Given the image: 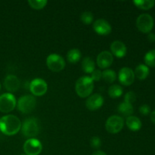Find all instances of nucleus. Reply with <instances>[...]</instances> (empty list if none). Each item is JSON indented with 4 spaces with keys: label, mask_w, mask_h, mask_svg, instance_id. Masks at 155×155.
Here are the masks:
<instances>
[{
    "label": "nucleus",
    "mask_w": 155,
    "mask_h": 155,
    "mask_svg": "<svg viewBox=\"0 0 155 155\" xmlns=\"http://www.w3.org/2000/svg\"><path fill=\"white\" fill-rule=\"evenodd\" d=\"M21 129V122L15 115H5L0 118V132L6 136H14Z\"/></svg>",
    "instance_id": "obj_1"
},
{
    "label": "nucleus",
    "mask_w": 155,
    "mask_h": 155,
    "mask_svg": "<svg viewBox=\"0 0 155 155\" xmlns=\"http://www.w3.org/2000/svg\"><path fill=\"white\" fill-rule=\"evenodd\" d=\"M94 89V81L90 77H81L76 82L75 90L81 98H86L91 95Z\"/></svg>",
    "instance_id": "obj_2"
},
{
    "label": "nucleus",
    "mask_w": 155,
    "mask_h": 155,
    "mask_svg": "<svg viewBox=\"0 0 155 155\" xmlns=\"http://www.w3.org/2000/svg\"><path fill=\"white\" fill-rule=\"evenodd\" d=\"M21 132L23 136L32 139L37 136L39 133V122L34 117L27 118L21 124Z\"/></svg>",
    "instance_id": "obj_3"
},
{
    "label": "nucleus",
    "mask_w": 155,
    "mask_h": 155,
    "mask_svg": "<svg viewBox=\"0 0 155 155\" xmlns=\"http://www.w3.org/2000/svg\"><path fill=\"white\" fill-rule=\"evenodd\" d=\"M36 105V100L31 95L21 96L18 101V109L23 114H29L33 111Z\"/></svg>",
    "instance_id": "obj_4"
},
{
    "label": "nucleus",
    "mask_w": 155,
    "mask_h": 155,
    "mask_svg": "<svg viewBox=\"0 0 155 155\" xmlns=\"http://www.w3.org/2000/svg\"><path fill=\"white\" fill-rule=\"evenodd\" d=\"M17 104L16 98L10 92L0 95V111L9 113L15 108Z\"/></svg>",
    "instance_id": "obj_5"
},
{
    "label": "nucleus",
    "mask_w": 155,
    "mask_h": 155,
    "mask_svg": "<svg viewBox=\"0 0 155 155\" xmlns=\"http://www.w3.org/2000/svg\"><path fill=\"white\" fill-rule=\"evenodd\" d=\"M136 27L142 33H150L154 27V19L149 14H142L136 19Z\"/></svg>",
    "instance_id": "obj_6"
},
{
    "label": "nucleus",
    "mask_w": 155,
    "mask_h": 155,
    "mask_svg": "<svg viewBox=\"0 0 155 155\" xmlns=\"http://www.w3.org/2000/svg\"><path fill=\"white\" fill-rule=\"evenodd\" d=\"M124 126V120L123 117L117 115L110 116L105 123V128L108 133L116 134L119 133Z\"/></svg>",
    "instance_id": "obj_7"
},
{
    "label": "nucleus",
    "mask_w": 155,
    "mask_h": 155,
    "mask_svg": "<svg viewBox=\"0 0 155 155\" xmlns=\"http://www.w3.org/2000/svg\"><path fill=\"white\" fill-rule=\"evenodd\" d=\"M46 64L48 69L53 72H59L65 67L64 59L58 54H51L47 57Z\"/></svg>",
    "instance_id": "obj_8"
},
{
    "label": "nucleus",
    "mask_w": 155,
    "mask_h": 155,
    "mask_svg": "<svg viewBox=\"0 0 155 155\" xmlns=\"http://www.w3.org/2000/svg\"><path fill=\"white\" fill-rule=\"evenodd\" d=\"M23 148L26 155H39L42 150V145L38 139L32 138L24 142Z\"/></svg>",
    "instance_id": "obj_9"
},
{
    "label": "nucleus",
    "mask_w": 155,
    "mask_h": 155,
    "mask_svg": "<svg viewBox=\"0 0 155 155\" xmlns=\"http://www.w3.org/2000/svg\"><path fill=\"white\" fill-rule=\"evenodd\" d=\"M30 90L35 96H42L46 93L48 90V85L42 79L36 78L30 82Z\"/></svg>",
    "instance_id": "obj_10"
},
{
    "label": "nucleus",
    "mask_w": 155,
    "mask_h": 155,
    "mask_svg": "<svg viewBox=\"0 0 155 155\" xmlns=\"http://www.w3.org/2000/svg\"><path fill=\"white\" fill-rule=\"evenodd\" d=\"M118 79L120 83L124 86H130L134 82L135 74L134 71L130 68H123L120 70L118 74Z\"/></svg>",
    "instance_id": "obj_11"
},
{
    "label": "nucleus",
    "mask_w": 155,
    "mask_h": 155,
    "mask_svg": "<svg viewBox=\"0 0 155 155\" xmlns=\"http://www.w3.org/2000/svg\"><path fill=\"white\" fill-rule=\"evenodd\" d=\"M93 29L95 33L101 36L110 34L111 32V26L104 19H98L93 23Z\"/></svg>",
    "instance_id": "obj_12"
},
{
    "label": "nucleus",
    "mask_w": 155,
    "mask_h": 155,
    "mask_svg": "<svg viewBox=\"0 0 155 155\" xmlns=\"http://www.w3.org/2000/svg\"><path fill=\"white\" fill-rule=\"evenodd\" d=\"M104 104V98L98 93L93 94L87 98L86 105L89 110H95L99 109Z\"/></svg>",
    "instance_id": "obj_13"
},
{
    "label": "nucleus",
    "mask_w": 155,
    "mask_h": 155,
    "mask_svg": "<svg viewBox=\"0 0 155 155\" xmlns=\"http://www.w3.org/2000/svg\"><path fill=\"white\" fill-rule=\"evenodd\" d=\"M114 61L113 54L108 51H103L97 57V64L101 69L110 67Z\"/></svg>",
    "instance_id": "obj_14"
},
{
    "label": "nucleus",
    "mask_w": 155,
    "mask_h": 155,
    "mask_svg": "<svg viewBox=\"0 0 155 155\" xmlns=\"http://www.w3.org/2000/svg\"><path fill=\"white\" fill-rule=\"evenodd\" d=\"M21 83L16 76L8 75L4 80V86L7 91L10 92H16L19 89Z\"/></svg>",
    "instance_id": "obj_15"
},
{
    "label": "nucleus",
    "mask_w": 155,
    "mask_h": 155,
    "mask_svg": "<svg viewBox=\"0 0 155 155\" xmlns=\"http://www.w3.org/2000/svg\"><path fill=\"white\" fill-rule=\"evenodd\" d=\"M111 54L117 58H123L127 54V46L123 42L119 40L114 41L110 45Z\"/></svg>",
    "instance_id": "obj_16"
},
{
    "label": "nucleus",
    "mask_w": 155,
    "mask_h": 155,
    "mask_svg": "<svg viewBox=\"0 0 155 155\" xmlns=\"http://www.w3.org/2000/svg\"><path fill=\"white\" fill-rule=\"evenodd\" d=\"M127 127L132 131H138L142 127V122L140 119L136 116H130L126 120Z\"/></svg>",
    "instance_id": "obj_17"
},
{
    "label": "nucleus",
    "mask_w": 155,
    "mask_h": 155,
    "mask_svg": "<svg viewBox=\"0 0 155 155\" xmlns=\"http://www.w3.org/2000/svg\"><path fill=\"white\" fill-rule=\"evenodd\" d=\"M117 111L120 114L124 115V116H127L128 117L132 116V114L134 112V109H133V104L124 101L118 105Z\"/></svg>",
    "instance_id": "obj_18"
},
{
    "label": "nucleus",
    "mask_w": 155,
    "mask_h": 155,
    "mask_svg": "<svg viewBox=\"0 0 155 155\" xmlns=\"http://www.w3.org/2000/svg\"><path fill=\"white\" fill-rule=\"evenodd\" d=\"M149 68L147 65L145 64H139L136 67V70H135V77H137L139 80H143L147 78L148 75H149Z\"/></svg>",
    "instance_id": "obj_19"
},
{
    "label": "nucleus",
    "mask_w": 155,
    "mask_h": 155,
    "mask_svg": "<svg viewBox=\"0 0 155 155\" xmlns=\"http://www.w3.org/2000/svg\"><path fill=\"white\" fill-rule=\"evenodd\" d=\"M82 69L86 74H92L95 71V61L90 57H86L82 61Z\"/></svg>",
    "instance_id": "obj_20"
},
{
    "label": "nucleus",
    "mask_w": 155,
    "mask_h": 155,
    "mask_svg": "<svg viewBox=\"0 0 155 155\" xmlns=\"http://www.w3.org/2000/svg\"><path fill=\"white\" fill-rule=\"evenodd\" d=\"M67 58L70 63H77L81 58V52L78 48H72L67 54Z\"/></svg>",
    "instance_id": "obj_21"
},
{
    "label": "nucleus",
    "mask_w": 155,
    "mask_h": 155,
    "mask_svg": "<svg viewBox=\"0 0 155 155\" xmlns=\"http://www.w3.org/2000/svg\"><path fill=\"white\" fill-rule=\"evenodd\" d=\"M133 3L139 8L148 10L154 7L155 1L154 0H135L133 1Z\"/></svg>",
    "instance_id": "obj_22"
},
{
    "label": "nucleus",
    "mask_w": 155,
    "mask_h": 155,
    "mask_svg": "<svg viewBox=\"0 0 155 155\" xmlns=\"http://www.w3.org/2000/svg\"><path fill=\"white\" fill-rule=\"evenodd\" d=\"M123 89L119 85H112L108 89V95H110V98H119L122 95Z\"/></svg>",
    "instance_id": "obj_23"
},
{
    "label": "nucleus",
    "mask_w": 155,
    "mask_h": 155,
    "mask_svg": "<svg viewBox=\"0 0 155 155\" xmlns=\"http://www.w3.org/2000/svg\"><path fill=\"white\" fill-rule=\"evenodd\" d=\"M102 78L105 82L109 83H112L115 81L117 78L116 73L114 71L107 69L102 72Z\"/></svg>",
    "instance_id": "obj_24"
},
{
    "label": "nucleus",
    "mask_w": 155,
    "mask_h": 155,
    "mask_svg": "<svg viewBox=\"0 0 155 155\" xmlns=\"http://www.w3.org/2000/svg\"><path fill=\"white\" fill-rule=\"evenodd\" d=\"M144 60L147 65L149 67H155V49L148 51L144 57Z\"/></svg>",
    "instance_id": "obj_25"
},
{
    "label": "nucleus",
    "mask_w": 155,
    "mask_h": 155,
    "mask_svg": "<svg viewBox=\"0 0 155 155\" xmlns=\"http://www.w3.org/2000/svg\"><path fill=\"white\" fill-rule=\"evenodd\" d=\"M27 2L31 8L36 10H39V9L43 8L47 5L48 2L46 0H29Z\"/></svg>",
    "instance_id": "obj_26"
},
{
    "label": "nucleus",
    "mask_w": 155,
    "mask_h": 155,
    "mask_svg": "<svg viewBox=\"0 0 155 155\" xmlns=\"http://www.w3.org/2000/svg\"><path fill=\"white\" fill-rule=\"evenodd\" d=\"M93 15H92V12H83L81 16H80V20H81V21L83 24H86V25L92 24V22L93 21Z\"/></svg>",
    "instance_id": "obj_27"
},
{
    "label": "nucleus",
    "mask_w": 155,
    "mask_h": 155,
    "mask_svg": "<svg viewBox=\"0 0 155 155\" xmlns=\"http://www.w3.org/2000/svg\"><path fill=\"white\" fill-rule=\"evenodd\" d=\"M136 100V95L135 92H128L125 95V97H124V101L127 103H130V104H133V103H134Z\"/></svg>",
    "instance_id": "obj_28"
},
{
    "label": "nucleus",
    "mask_w": 155,
    "mask_h": 155,
    "mask_svg": "<svg viewBox=\"0 0 155 155\" xmlns=\"http://www.w3.org/2000/svg\"><path fill=\"white\" fill-rule=\"evenodd\" d=\"M90 145L92 148H95V149L99 148L101 145V139H100L99 137H98V136H93V137L90 139Z\"/></svg>",
    "instance_id": "obj_29"
},
{
    "label": "nucleus",
    "mask_w": 155,
    "mask_h": 155,
    "mask_svg": "<svg viewBox=\"0 0 155 155\" xmlns=\"http://www.w3.org/2000/svg\"><path fill=\"white\" fill-rule=\"evenodd\" d=\"M91 79H92L93 81H98V80H101V78L102 77V72L99 70H95L91 74Z\"/></svg>",
    "instance_id": "obj_30"
},
{
    "label": "nucleus",
    "mask_w": 155,
    "mask_h": 155,
    "mask_svg": "<svg viewBox=\"0 0 155 155\" xmlns=\"http://www.w3.org/2000/svg\"><path fill=\"white\" fill-rule=\"evenodd\" d=\"M139 112L142 115H145H145H148L151 112V107L148 104H142V106L139 107Z\"/></svg>",
    "instance_id": "obj_31"
},
{
    "label": "nucleus",
    "mask_w": 155,
    "mask_h": 155,
    "mask_svg": "<svg viewBox=\"0 0 155 155\" xmlns=\"http://www.w3.org/2000/svg\"><path fill=\"white\" fill-rule=\"evenodd\" d=\"M147 38H148V40L150 42H154L155 41V34L154 33H149Z\"/></svg>",
    "instance_id": "obj_32"
},
{
    "label": "nucleus",
    "mask_w": 155,
    "mask_h": 155,
    "mask_svg": "<svg viewBox=\"0 0 155 155\" xmlns=\"http://www.w3.org/2000/svg\"><path fill=\"white\" fill-rule=\"evenodd\" d=\"M150 118H151V120L155 124V110L150 114Z\"/></svg>",
    "instance_id": "obj_33"
},
{
    "label": "nucleus",
    "mask_w": 155,
    "mask_h": 155,
    "mask_svg": "<svg viewBox=\"0 0 155 155\" xmlns=\"http://www.w3.org/2000/svg\"><path fill=\"white\" fill-rule=\"evenodd\" d=\"M92 155H107V154L102 151H95V152L92 154Z\"/></svg>",
    "instance_id": "obj_34"
},
{
    "label": "nucleus",
    "mask_w": 155,
    "mask_h": 155,
    "mask_svg": "<svg viewBox=\"0 0 155 155\" xmlns=\"http://www.w3.org/2000/svg\"><path fill=\"white\" fill-rule=\"evenodd\" d=\"M0 89H1V83H0Z\"/></svg>",
    "instance_id": "obj_35"
},
{
    "label": "nucleus",
    "mask_w": 155,
    "mask_h": 155,
    "mask_svg": "<svg viewBox=\"0 0 155 155\" xmlns=\"http://www.w3.org/2000/svg\"><path fill=\"white\" fill-rule=\"evenodd\" d=\"M22 155H26V154H22Z\"/></svg>",
    "instance_id": "obj_36"
}]
</instances>
